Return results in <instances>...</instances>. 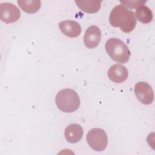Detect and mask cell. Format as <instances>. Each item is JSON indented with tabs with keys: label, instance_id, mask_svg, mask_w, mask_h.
<instances>
[{
	"label": "cell",
	"instance_id": "6da1fadb",
	"mask_svg": "<svg viewBox=\"0 0 155 155\" xmlns=\"http://www.w3.org/2000/svg\"><path fill=\"white\" fill-rule=\"evenodd\" d=\"M110 24L115 27H119L125 33L133 30L136 24L134 13L123 4L115 6L110 12L109 16Z\"/></svg>",
	"mask_w": 155,
	"mask_h": 155
},
{
	"label": "cell",
	"instance_id": "7a4b0ae2",
	"mask_svg": "<svg viewBox=\"0 0 155 155\" xmlns=\"http://www.w3.org/2000/svg\"><path fill=\"white\" fill-rule=\"evenodd\" d=\"M58 108L65 113H72L77 110L80 105V98L78 93L70 88L60 90L55 98Z\"/></svg>",
	"mask_w": 155,
	"mask_h": 155
},
{
	"label": "cell",
	"instance_id": "3957f363",
	"mask_svg": "<svg viewBox=\"0 0 155 155\" xmlns=\"http://www.w3.org/2000/svg\"><path fill=\"white\" fill-rule=\"evenodd\" d=\"M105 50L115 62L126 63L130 58V51L127 45L118 38H111L105 43Z\"/></svg>",
	"mask_w": 155,
	"mask_h": 155
},
{
	"label": "cell",
	"instance_id": "277c9868",
	"mask_svg": "<svg viewBox=\"0 0 155 155\" xmlns=\"http://www.w3.org/2000/svg\"><path fill=\"white\" fill-rule=\"evenodd\" d=\"M87 141L94 151H101L105 149L108 143V137L105 131L99 128L90 130L87 134Z\"/></svg>",
	"mask_w": 155,
	"mask_h": 155
},
{
	"label": "cell",
	"instance_id": "5b68a950",
	"mask_svg": "<svg viewBox=\"0 0 155 155\" xmlns=\"http://www.w3.org/2000/svg\"><path fill=\"white\" fill-rule=\"evenodd\" d=\"M134 91L137 99L142 104L149 105L153 102L154 93L148 83L143 81L137 82L134 86Z\"/></svg>",
	"mask_w": 155,
	"mask_h": 155
},
{
	"label": "cell",
	"instance_id": "8992f818",
	"mask_svg": "<svg viewBox=\"0 0 155 155\" xmlns=\"http://www.w3.org/2000/svg\"><path fill=\"white\" fill-rule=\"evenodd\" d=\"M20 15V10L13 4L3 2L0 4V18L3 22H15L19 19Z\"/></svg>",
	"mask_w": 155,
	"mask_h": 155
},
{
	"label": "cell",
	"instance_id": "52a82bcc",
	"mask_svg": "<svg viewBox=\"0 0 155 155\" xmlns=\"http://www.w3.org/2000/svg\"><path fill=\"white\" fill-rule=\"evenodd\" d=\"M101 38L99 28L96 25L90 26L85 31L84 42L88 48H94L98 45Z\"/></svg>",
	"mask_w": 155,
	"mask_h": 155
},
{
	"label": "cell",
	"instance_id": "ba28073f",
	"mask_svg": "<svg viewBox=\"0 0 155 155\" xmlns=\"http://www.w3.org/2000/svg\"><path fill=\"white\" fill-rule=\"evenodd\" d=\"M59 27L64 35L70 38L78 37L81 32L80 24L75 21L65 20L61 21L59 23Z\"/></svg>",
	"mask_w": 155,
	"mask_h": 155
},
{
	"label": "cell",
	"instance_id": "9c48e42d",
	"mask_svg": "<svg viewBox=\"0 0 155 155\" xmlns=\"http://www.w3.org/2000/svg\"><path fill=\"white\" fill-rule=\"evenodd\" d=\"M128 75L127 68L123 65L117 64L110 67L108 71L109 79L116 83H121L125 81Z\"/></svg>",
	"mask_w": 155,
	"mask_h": 155
},
{
	"label": "cell",
	"instance_id": "30bf717a",
	"mask_svg": "<svg viewBox=\"0 0 155 155\" xmlns=\"http://www.w3.org/2000/svg\"><path fill=\"white\" fill-rule=\"evenodd\" d=\"M82 127L77 124H72L67 126L65 130V137L66 140L71 143L79 142L83 136Z\"/></svg>",
	"mask_w": 155,
	"mask_h": 155
},
{
	"label": "cell",
	"instance_id": "8fae6325",
	"mask_svg": "<svg viewBox=\"0 0 155 155\" xmlns=\"http://www.w3.org/2000/svg\"><path fill=\"white\" fill-rule=\"evenodd\" d=\"M75 3L82 11L88 13H94L100 9L101 1L96 0H82L75 1Z\"/></svg>",
	"mask_w": 155,
	"mask_h": 155
},
{
	"label": "cell",
	"instance_id": "7c38bea8",
	"mask_svg": "<svg viewBox=\"0 0 155 155\" xmlns=\"http://www.w3.org/2000/svg\"><path fill=\"white\" fill-rule=\"evenodd\" d=\"M136 16L137 19L143 24H148L153 20V13L147 5H141L136 10Z\"/></svg>",
	"mask_w": 155,
	"mask_h": 155
},
{
	"label": "cell",
	"instance_id": "4fadbf2b",
	"mask_svg": "<svg viewBox=\"0 0 155 155\" xmlns=\"http://www.w3.org/2000/svg\"><path fill=\"white\" fill-rule=\"evenodd\" d=\"M17 2L24 12L30 14L37 12L41 5L40 1L36 0H19Z\"/></svg>",
	"mask_w": 155,
	"mask_h": 155
},
{
	"label": "cell",
	"instance_id": "5bb4252c",
	"mask_svg": "<svg viewBox=\"0 0 155 155\" xmlns=\"http://www.w3.org/2000/svg\"><path fill=\"white\" fill-rule=\"evenodd\" d=\"M120 2L125 6L126 5L131 8H137L139 6L143 5V4L146 2L145 1H120Z\"/></svg>",
	"mask_w": 155,
	"mask_h": 155
}]
</instances>
